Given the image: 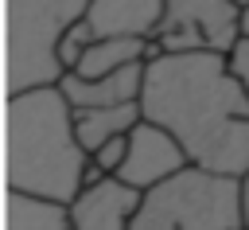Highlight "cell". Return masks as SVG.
I'll return each mask as SVG.
<instances>
[{
	"label": "cell",
	"instance_id": "cell-4",
	"mask_svg": "<svg viewBox=\"0 0 249 230\" xmlns=\"http://www.w3.org/2000/svg\"><path fill=\"white\" fill-rule=\"evenodd\" d=\"M89 0H4L8 12V94L54 86L62 78L58 39L86 16Z\"/></svg>",
	"mask_w": 249,
	"mask_h": 230
},
{
	"label": "cell",
	"instance_id": "cell-13",
	"mask_svg": "<svg viewBox=\"0 0 249 230\" xmlns=\"http://www.w3.org/2000/svg\"><path fill=\"white\" fill-rule=\"evenodd\" d=\"M89 43H93V27H89L86 19H74V23L62 31V39H58V62H62V74L78 66V58L86 55Z\"/></svg>",
	"mask_w": 249,
	"mask_h": 230
},
{
	"label": "cell",
	"instance_id": "cell-15",
	"mask_svg": "<svg viewBox=\"0 0 249 230\" xmlns=\"http://www.w3.org/2000/svg\"><path fill=\"white\" fill-rule=\"evenodd\" d=\"M128 136V133H124ZM124 136H109L105 144H97L93 152H86L105 175H117V168H121V160H124Z\"/></svg>",
	"mask_w": 249,
	"mask_h": 230
},
{
	"label": "cell",
	"instance_id": "cell-16",
	"mask_svg": "<svg viewBox=\"0 0 249 230\" xmlns=\"http://www.w3.org/2000/svg\"><path fill=\"white\" fill-rule=\"evenodd\" d=\"M241 218H245V230H249V172L241 175Z\"/></svg>",
	"mask_w": 249,
	"mask_h": 230
},
{
	"label": "cell",
	"instance_id": "cell-1",
	"mask_svg": "<svg viewBox=\"0 0 249 230\" xmlns=\"http://www.w3.org/2000/svg\"><path fill=\"white\" fill-rule=\"evenodd\" d=\"M140 117L167 129L187 164L249 172V97L218 51H160L144 62Z\"/></svg>",
	"mask_w": 249,
	"mask_h": 230
},
{
	"label": "cell",
	"instance_id": "cell-3",
	"mask_svg": "<svg viewBox=\"0 0 249 230\" xmlns=\"http://www.w3.org/2000/svg\"><path fill=\"white\" fill-rule=\"evenodd\" d=\"M128 230H245L241 175L183 164L140 191Z\"/></svg>",
	"mask_w": 249,
	"mask_h": 230
},
{
	"label": "cell",
	"instance_id": "cell-5",
	"mask_svg": "<svg viewBox=\"0 0 249 230\" xmlns=\"http://www.w3.org/2000/svg\"><path fill=\"white\" fill-rule=\"evenodd\" d=\"M241 35V0H163V12L148 35L160 51H218L226 55Z\"/></svg>",
	"mask_w": 249,
	"mask_h": 230
},
{
	"label": "cell",
	"instance_id": "cell-8",
	"mask_svg": "<svg viewBox=\"0 0 249 230\" xmlns=\"http://www.w3.org/2000/svg\"><path fill=\"white\" fill-rule=\"evenodd\" d=\"M148 62V58H144ZM144 62H128L121 70L97 74V78H82L74 70H66L58 78L62 97L70 101V109H93V105H124L140 97V82H144Z\"/></svg>",
	"mask_w": 249,
	"mask_h": 230
},
{
	"label": "cell",
	"instance_id": "cell-18",
	"mask_svg": "<svg viewBox=\"0 0 249 230\" xmlns=\"http://www.w3.org/2000/svg\"><path fill=\"white\" fill-rule=\"evenodd\" d=\"M241 4H249V0H241Z\"/></svg>",
	"mask_w": 249,
	"mask_h": 230
},
{
	"label": "cell",
	"instance_id": "cell-14",
	"mask_svg": "<svg viewBox=\"0 0 249 230\" xmlns=\"http://www.w3.org/2000/svg\"><path fill=\"white\" fill-rule=\"evenodd\" d=\"M226 66H230V74L237 78V86H241L245 97H249V31H241V35L233 39V47L226 51Z\"/></svg>",
	"mask_w": 249,
	"mask_h": 230
},
{
	"label": "cell",
	"instance_id": "cell-9",
	"mask_svg": "<svg viewBox=\"0 0 249 230\" xmlns=\"http://www.w3.org/2000/svg\"><path fill=\"white\" fill-rule=\"evenodd\" d=\"M160 12H163V0H89L82 19L93 27V35H140V39H148Z\"/></svg>",
	"mask_w": 249,
	"mask_h": 230
},
{
	"label": "cell",
	"instance_id": "cell-17",
	"mask_svg": "<svg viewBox=\"0 0 249 230\" xmlns=\"http://www.w3.org/2000/svg\"><path fill=\"white\" fill-rule=\"evenodd\" d=\"M241 31H249V4H241Z\"/></svg>",
	"mask_w": 249,
	"mask_h": 230
},
{
	"label": "cell",
	"instance_id": "cell-7",
	"mask_svg": "<svg viewBox=\"0 0 249 230\" xmlns=\"http://www.w3.org/2000/svg\"><path fill=\"white\" fill-rule=\"evenodd\" d=\"M140 191L128 187L117 175H101L86 187L74 191V199L66 203L74 230H128L132 214H136Z\"/></svg>",
	"mask_w": 249,
	"mask_h": 230
},
{
	"label": "cell",
	"instance_id": "cell-12",
	"mask_svg": "<svg viewBox=\"0 0 249 230\" xmlns=\"http://www.w3.org/2000/svg\"><path fill=\"white\" fill-rule=\"evenodd\" d=\"M8 230H74V222L58 199L8 191Z\"/></svg>",
	"mask_w": 249,
	"mask_h": 230
},
{
	"label": "cell",
	"instance_id": "cell-11",
	"mask_svg": "<svg viewBox=\"0 0 249 230\" xmlns=\"http://www.w3.org/2000/svg\"><path fill=\"white\" fill-rule=\"evenodd\" d=\"M70 113H74V136H78L82 152H93L97 144H105L109 136H124L140 121V101L93 105V109H70Z\"/></svg>",
	"mask_w": 249,
	"mask_h": 230
},
{
	"label": "cell",
	"instance_id": "cell-2",
	"mask_svg": "<svg viewBox=\"0 0 249 230\" xmlns=\"http://www.w3.org/2000/svg\"><path fill=\"white\" fill-rule=\"evenodd\" d=\"M82 164L86 152L58 82L8 94V191L70 203L82 187Z\"/></svg>",
	"mask_w": 249,
	"mask_h": 230
},
{
	"label": "cell",
	"instance_id": "cell-10",
	"mask_svg": "<svg viewBox=\"0 0 249 230\" xmlns=\"http://www.w3.org/2000/svg\"><path fill=\"white\" fill-rule=\"evenodd\" d=\"M152 58V43L140 35H93V43L86 47V55L78 58L74 74L82 78H97L109 70H121L128 62H144Z\"/></svg>",
	"mask_w": 249,
	"mask_h": 230
},
{
	"label": "cell",
	"instance_id": "cell-6",
	"mask_svg": "<svg viewBox=\"0 0 249 230\" xmlns=\"http://www.w3.org/2000/svg\"><path fill=\"white\" fill-rule=\"evenodd\" d=\"M183 164H187V152L179 148V140L167 129H160V125L140 117L124 136V160L117 168V179H124L136 191H148L152 183L167 179Z\"/></svg>",
	"mask_w": 249,
	"mask_h": 230
}]
</instances>
